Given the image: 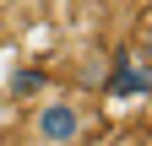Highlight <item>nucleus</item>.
Masks as SVG:
<instances>
[{
	"mask_svg": "<svg viewBox=\"0 0 152 146\" xmlns=\"http://www.w3.org/2000/svg\"><path fill=\"white\" fill-rule=\"evenodd\" d=\"M92 135V108L76 92H49L27 114V146H87Z\"/></svg>",
	"mask_w": 152,
	"mask_h": 146,
	"instance_id": "obj_1",
	"label": "nucleus"
}]
</instances>
